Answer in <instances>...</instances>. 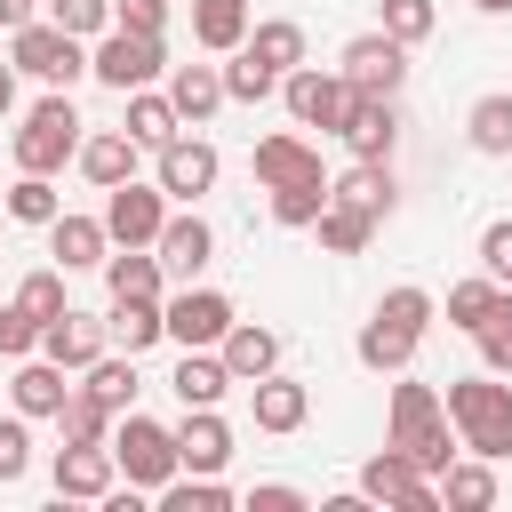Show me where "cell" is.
I'll list each match as a JSON object with an SVG mask.
<instances>
[{
	"label": "cell",
	"mask_w": 512,
	"mask_h": 512,
	"mask_svg": "<svg viewBox=\"0 0 512 512\" xmlns=\"http://www.w3.org/2000/svg\"><path fill=\"white\" fill-rule=\"evenodd\" d=\"M136 152H144V144H136L128 128H104V136H80L72 160H80L88 184H128V176H136Z\"/></svg>",
	"instance_id": "cell-25"
},
{
	"label": "cell",
	"mask_w": 512,
	"mask_h": 512,
	"mask_svg": "<svg viewBox=\"0 0 512 512\" xmlns=\"http://www.w3.org/2000/svg\"><path fill=\"white\" fill-rule=\"evenodd\" d=\"M160 504H168V512H224V504H232V488H224L216 472H192V480H168V488H160Z\"/></svg>",
	"instance_id": "cell-42"
},
{
	"label": "cell",
	"mask_w": 512,
	"mask_h": 512,
	"mask_svg": "<svg viewBox=\"0 0 512 512\" xmlns=\"http://www.w3.org/2000/svg\"><path fill=\"white\" fill-rule=\"evenodd\" d=\"M16 312H32V320L48 328V320L64 312V272H24V280H16Z\"/></svg>",
	"instance_id": "cell-44"
},
{
	"label": "cell",
	"mask_w": 512,
	"mask_h": 512,
	"mask_svg": "<svg viewBox=\"0 0 512 512\" xmlns=\"http://www.w3.org/2000/svg\"><path fill=\"white\" fill-rule=\"evenodd\" d=\"M248 512H304V488H288V480H264V488L248 496Z\"/></svg>",
	"instance_id": "cell-52"
},
{
	"label": "cell",
	"mask_w": 512,
	"mask_h": 512,
	"mask_svg": "<svg viewBox=\"0 0 512 512\" xmlns=\"http://www.w3.org/2000/svg\"><path fill=\"white\" fill-rule=\"evenodd\" d=\"M232 320H240V312H232V296H216V288H192V280H184V296H160V328H168L184 352L224 344Z\"/></svg>",
	"instance_id": "cell-10"
},
{
	"label": "cell",
	"mask_w": 512,
	"mask_h": 512,
	"mask_svg": "<svg viewBox=\"0 0 512 512\" xmlns=\"http://www.w3.org/2000/svg\"><path fill=\"white\" fill-rule=\"evenodd\" d=\"M440 408H448V424L464 432L472 456H488V464L512 456V384H504L496 368H488V376H448V400H440Z\"/></svg>",
	"instance_id": "cell-1"
},
{
	"label": "cell",
	"mask_w": 512,
	"mask_h": 512,
	"mask_svg": "<svg viewBox=\"0 0 512 512\" xmlns=\"http://www.w3.org/2000/svg\"><path fill=\"white\" fill-rule=\"evenodd\" d=\"M384 448H400L416 472H448V456H456V440H448V408H440V392L432 384H392V440Z\"/></svg>",
	"instance_id": "cell-2"
},
{
	"label": "cell",
	"mask_w": 512,
	"mask_h": 512,
	"mask_svg": "<svg viewBox=\"0 0 512 512\" xmlns=\"http://www.w3.org/2000/svg\"><path fill=\"white\" fill-rule=\"evenodd\" d=\"M360 496H368V504H400V512H432V504H440V480L416 472L400 448H384V456L360 464Z\"/></svg>",
	"instance_id": "cell-11"
},
{
	"label": "cell",
	"mask_w": 512,
	"mask_h": 512,
	"mask_svg": "<svg viewBox=\"0 0 512 512\" xmlns=\"http://www.w3.org/2000/svg\"><path fill=\"white\" fill-rule=\"evenodd\" d=\"M48 256H56L64 272H88V264H104V256H112V232H104V216H72V208H56V224H48Z\"/></svg>",
	"instance_id": "cell-19"
},
{
	"label": "cell",
	"mask_w": 512,
	"mask_h": 512,
	"mask_svg": "<svg viewBox=\"0 0 512 512\" xmlns=\"http://www.w3.org/2000/svg\"><path fill=\"white\" fill-rule=\"evenodd\" d=\"M152 256H160V264H168L176 280H200V272H208V256H216V232H208V224H200V216L184 208V216H168V224H160Z\"/></svg>",
	"instance_id": "cell-20"
},
{
	"label": "cell",
	"mask_w": 512,
	"mask_h": 512,
	"mask_svg": "<svg viewBox=\"0 0 512 512\" xmlns=\"http://www.w3.org/2000/svg\"><path fill=\"white\" fill-rule=\"evenodd\" d=\"M40 352H48L64 376H80L96 352H112V336H104V320H96V312H72V304H64V312L40 328Z\"/></svg>",
	"instance_id": "cell-13"
},
{
	"label": "cell",
	"mask_w": 512,
	"mask_h": 512,
	"mask_svg": "<svg viewBox=\"0 0 512 512\" xmlns=\"http://www.w3.org/2000/svg\"><path fill=\"white\" fill-rule=\"evenodd\" d=\"M192 40L216 48V56H232L248 40V0H192Z\"/></svg>",
	"instance_id": "cell-32"
},
{
	"label": "cell",
	"mask_w": 512,
	"mask_h": 512,
	"mask_svg": "<svg viewBox=\"0 0 512 512\" xmlns=\"http://www.w3.org/2000/svg\"><path fill=\"white\" fill-rule=\"evenodd\" d=\"M280 88V72L272 64H256L248 48H232V64H224V104H264Z\"/></svg>",
	"instance_id": "cell-39"
},
{
	"label": "cell",
	"mask_w": 512,
	"mask_h": 512,
	"mask_svg": "<svg viewBox=\"0 0 512 512\" xmlns=\"http://www.w3.org/2000/svg\"><path fill=\"white\" fill-rule=\"evenodd\" d=\"M16 112V64H0V120Z\"/></svg>",
	"instance_id": "cell-54"
},
{
	"label": "cell",
	"mask_w": 512,
	"mask_h": 512,
	"mask_svg": "<svg viewBox=\"0 0 512 512\" xmlns=\"http://www.w3.org/2000/svg\"><path fill=\"white\" fill-rule=\"evenodd\" d=\"M104 448H112L120 480H128V488H152V496L184 472V464H176V432H168V424H152V416H136V408L112 424V440H104Z\"/></svg>",
	"instance_id": "cell-3"
},
{
	"label": "cell",
	"mask_w": 512,
	"mask_h": 512,
	"mask_svg": "<svg viewBox=\"0 0 512 512\" xmlns=\"http://www.w3.org/2000/svg\"><path fill=\"white\" fill-rule=\"evenodd\" d=\"M336 72L352 80V96H400V80H408V48H400L392 32H360V40H344Z\"/></svg>",
	"instance_id": "cell-9"
},
{
	"label": "cell",
	"mask_w": 512,
	"mask_h": 512,
	"mask_svg": "<svg viewBox=\"0 0 512 512\" xmlns=\"http://www.w3.org/2000/svg\"><path fill=\"white\" fill-rule=\"evenodd\" d=\"M48 24H64V32L96 40V32H112V0H48Z\"/></svg>",
	"instance_id": "cell-46"
},
{
	"label": "cell",
	"mask_w": 512,
	"mask_h": 512,
	"mask_svg": "<svg viewBox=\"0 0 512 512\" xmlns=\"http://www.w3.org/2000/svg\"><path fill=\"white\" fill-rule=\"evenodd\" d=\"M56 424H64V440L72 448H96V440H112V408H96L80 384L64 392V408H56Z\"/></svg>",
	"instance_id": "cell-38"
},
{
	"label": "cell",
	"mask_w": 512,
	"mask_h": 512,
	"mask_svg": "<svg viewBox=\"0 0 512 512\" xmlns=\"http://www.w3.org/2000/svg\"><path fill=\"white\" fill-rule=\"evenodd\" d=\"M176 464H184V472H224V464H232V424H224L216 408H184V424H176Z\"/></svg>",
	"instance_id": "cell-17"
},
{
	"label": "cell",
	"mask_w": 512,
	"mask_h": 512,
	"mask_svg": "<svg viewBox=\"0 0 512 512\" xmlns=\"http://www.w3.org/2000/svg\"><path fill=\"white\" fill-rule=\"evenodd\" d=\"M40 16V0H0V32H24Z\"/></svg>",
	"instance_id": "cell-53"
},
{
	"label": "cell",
	"mask_w": 512,
	"mask_h": 512,
	"mask_svg": "<svg viewBox=\"0 0 512 512\" xmlns=\"http://www.w3.org/2000/svg\"><path fill=\"white\" fill-rule=\"evenodd\" d=\"M104 288L112 296H168V264L152 248H120V256H104Z\"/></svg>",
	"instance_id": "cell-31"
},
{
	"label": "cell",
	"mask_w": 512,
	"mask_h": 512,
	"mask_svg": "<svg viewBox=\"0 0 512 512\" xmlns=\"http://www.w3.org/2000/svg\"><path fill=\"white\" fill-rule=\"evenodd\" d=\"M312 232H320V248H328V256H360V248H368V232H376V224H368V216H360V208H344V200H328V208H320V216H312Z\"/></svg>",
	"instance_id": "cell-35"
},
{
	"label": "cell",
	"mask_w": 512,
	"mask_h": 512,
	"mask_svg": "<svg viewBox=\"0 0 512 512\" xmlns=\"http://www.w3.org/2000/svg\"><path fill=\"white\" fill-rule=\"evenodd\" d=\"M320 208H328V176H320V184H280V192H272V224H288V232H312Z\"/></svg>",
	"instance_id": "cell-41"
},
{
	"label": "cell",
	"mask_w": 512,
	"mask_h": 512,
	"mask_svg": "<svg viewBox=\"0 0 512 512\" xmlns=\"http://www.w3.org/2000/svg\"><path fill=\"white\" fill-rule=\"evenodd\" d=\"M328 200H344V208H360L368 224H384V216L400 208V192H392V160H352V168L328 184Z\"/></svg>",
	"instance_id": "cell-18"
},
{
	"label": "cell",
	"mask_w": 512,
	"mask_h": 512,
	"mask_svg": "<svg viewBox=\"0 0 512 512\" xmlns=\"http://www.w3.org/2000/svg\"><path fill=\"white\" fill-rule=\"evenodd\" d=\"M216 352H224L232 384H256V376H272V368H280V336H272V328H256V320H232Z\"/></svg>",
	"instance_id": "cell-23"
},
{
	"label": "cell",
	"mask_w": 512,
	"mask_h": 512,
	"mask_svg": "<svg viewBox=\"0 0 512 512\" xmlns=\"http://www.w3.org/2000/svg\"><path fill=\"white\" fill-rule=\"evenodd\" d=\"M64 392H72V384H64V368H56L48 352H24V360H16L8 400H16L24 416H56V408H64Z\"/></svg>",
	"instance_id": "cell-27"
},
{
	"label": "cell",
	"mask_w": 512,
	"mask_h": 512,
	"mask_svg": "<svg viewBox=\"0 0 512 512\" xmlns=\"http://www.w3.org/2000/svg\"><path fill=\"white\" fill-rule=\"evenodd\" d=\"M8 64L16 72H32V80H48V88H72L80 72H88V48H80V32H64V24H24V32H8Z\"/></svg>",
	"instance_id": "cell-6"
},
{
	"label": "cell",
	"mask_w": 512,
	"mask_h": 512,
	"mask_svg": "<svg viewBox=\"0 0 512 512\" xmlns=\"http://www.w3.org/2000/svg\"><path fill=\"white\" fill-rule=\"evenodd\" d=\"M480 272H488V280H504V288H512V216H496V224H488V232H480Z\"/></svg>",
	"instance_id": "cell-50"
},
{
	"label": "cell",
	"mask_w": 512,
	"mask_h": 512,
	"mask_svg": "<svg viewBox=\"0 0 512 512\" xmlns=\"http://www.w3.org/2000/svg\"><path fill=\"white\" fill-rule=\"evenodd\" d=\"M376 32H392L400 48L432 40V0H384V24H376Z\"/></svg>",
	"instance_id": "cell-45"
},
{
	"label": "cell",
	"mask_w": 512,
	"mask_h": 512,
	"mask_svg": "<svg viewBox=\"0 0 512 512\" xmlns=\"http://www.w3.org/2000/svg\"><path fill=\"white\" fill-rule=\"evenodd\" d=\"M440 496H448V504H472V512H480V504H496V472H488V456H472V464H456V456H448Z\"/></svg>",
	"instance_id": "cell-40"
},
{
	"label": "cell",
	"mask_w": 512,
	"mask_h": 512,
	"mask_svg": "<svg viewBox=\"0 0 512 512\" xmlns=\"http://www.w3.org/2000/svg\"><path fill=\"white\" fill-rule=\"evenodd\" d=\"M280 104H288L296 128L336 136L344 112H352V80H344V72H320V64H296V72H280Z\"/></svg>",
	"instance_id": "cell-7"
},
{
	"label": "cell",
	"mask_w": 512,
	"mask_h": 512,
	"mask_svg": "<svg viewBox=\"0 0 512 512\" xmlns=\"http://www.w3.org/2000/svg\"><path fill=\"white\" fill-rule=\"evenodd\" d=\"M472 344H480V368H496V376H512V296L472 328Z\"/></svg>",
	"instance_id": "cell-43"
},
{
	"label": "cell",
	"mask_w": 512,
	"mask_h": 512,
	"mask_svg": "<svg viewBox=\"0 0 512 512\" xmlns=\"http://www.w3.org/2000/svg\"><path fill=\"white\" fill-rule=\"evenodd\" d=\"M112 24H120V32H152V40H160L168 0H112Z\"/></svg>",
	"instance_id": "cell-51"
},
{
	"label": "cell",
	"mask_w": 512,
	"mask_h": 512,
	"mask_svg": "<svg viewBox=\"0 0 512 512\" xmlns=\"http://www.w3.org/2000/svg\"><path fill=\"white\" fill-rule=\"evenodd\" d=\"M168 384H176V400H184V408H216V400L232 392V368H224V352H216V344H200V352H184V360H176V376H168Z\"/></svg>",
	"instance_id": "cell-26"
},
{
	"label": "cell",
	"mask_w": 512,
	"mask_h": 512,
	"mask_svg": "<svg viewBox=\"0 0 512 512\" xmlns=\"http://www.w3.org/2000/svg\"><path fill=\"white\" fill-rule=\"evenodd\" d=\"M464 136H472V152L504 160V152H512V96H480V104L464 112Z\"/></svg>",
	"instance_id": "cell-34"
},
{
	"label": "cell",
	"mask_w": 512,
	"mask_h": 512,
	"mask_svg": "<svg viewBox=\"0 0 512 512\" xmlns=\"http://www.w3.org/2000/svg\"><path fill=\"white\" fill-rule=\"evenodd\" d=\"M336 136L352 144V160H392V144H400V104H392V96H352V112H344Z\"/></svg>",
	"instance_id": "cell-15"
},
{
	"label": "cell",
	"mask_w": 512,
	"mask_h": 512,
	"mask_svg": "<svg viewBox=\"0 0 512 512\" xmlns=\"http://www.w3.org/2000/svg\"><path fill=\"white\" fill-rule=\"evenodd\" d=\"M496 304H504V280H488V272H480V280H456V288H448V328H464V336H472Z\"/></svg>",
	"instance_id": "cell-37"
},
{
	"label": "cell",
	"mask_w": 512,
	"mask_h": 512,
	"mask_svg": "<svg viewBox=\"0 0 512 512\" xmlns=\"http://www.w3.org/2000/svg\"><path fill=\"white\" fill-rule=\"evenodd\" d=\"M56 208H64V192H56L48 176H32V168H24V176L8 184V216H16V224H40V232H48V224H56Z\"/></svg>",
	"instance_id": "cell-36"
},
{
	"label": "cell",
	"mask_w": 512,
	"mask_h": 512,
	"mask_svg": "<svg viewBox=\"0 0 512 512\" xmlns=\"http://www.w3.org/2000/svg\"><path fill=\"white\" fill-rule=\"evenodd\" d=\"M32 472V432H24V408L0 416V480H24Z\"/></svg>",
	"instance_id": "cell-48"
},
{
	"label": "cell",
	"mask_w": 512,
	"mask_h": 512,
	"mask_svg": "<svg viewBox=\"0 0 512 512\" xmlns=\"http://www.w3.org/2000/svg\"><path fill=\"white\" fill-rule=\"evenodd\" d=\"M248 400H256V432H296V424L312 416V392H304L296 376H280V368H272V376H256V384H248Z\"/></svg>",
	"instance_id": "cell-24"
},
{
	"label": "cell",
	"mask_w": 512,
	"mask_h": 512,
	"mask_svg": "<svg viewBox=\"0 0 512 512\" xmlns=\"http://www.w3.org/2000/svg\"><path fill=\"white\" fill-rule=\"evenodd\" d=\"M112 352H152L168 328H160V296H112V320H104Z\"/></svg>",
	"instance_id": "cell-28"
},
{
	"label": "cell",
	"mask_w": 512,
	"mask_h": 512,
	"mask_svg": "<svg viewBox=\"0 0 512 512\" xmlns=\"http://www.w3.org/2000/svg\"><path fill=\"white\" fill-rule=\"evenodd\" d=\"M48 480H56V496H80V504H96V496H112L120 488V464H112V448L96 440V448H56V464H48Z\"/></svg>",
	"instance_id": "cell-14"
},
{
	"label": "cell",
	"mask_w": 512,
	"mask_h": 512,
	"mask_svg": "<svg viewBox=\"0 0 512 512\" xmlns=\"http://www.w3.org/2000/svg\"><path fill=\"white\" fill-rule=\"evenodd\" d=\"M88 72L112 88V96H128V88H152V80H168V48L152 40V32H96V48H88Z\"/></svg>",
	"instance_id": "cell-5"
},
{
	"label": "cell",
	"mask_w": 512,
	"mask_h": 512,
	"mask_svg": "<svg viewBox=\"0 0 512 512\" xmlns=\"http://www.w3.org/2000/svg\"><path fill=\"white\" fill-rule=\"evenodd\" d=\"M256 64H272V72H296L304 64V24H288V16H272V24H248V40H240Z\"/></svg>",
	"instance_id": "cell-33"
},
{
	"label": "cell",
	"mask_w": 512,
	"mask_h": 512,
	"mask_svg": "<svg viewBox=\"0 0 512 512\" xmlns=\"http://www.w3.org/2000/svg\"><path fill=\"white\" fill-rule=\"evenodd\" d=\"M72 152H80V112H72V96L56 88V96H40V104L24 112V128H16V168L56 176Z\"/></svg>",
	"instance_id": "cell-4"
},
{
	"label": "cell",
	"mask_w": 512,
	"mask_h": 512,
	"mask_svg": "<svg viewBox=\"0 0 512 512\" xmlns=\"http://www.w3.org/2000/svg\"><path fill=\"white\" fill-rule=\"evenodd\" d=\"M152 184H160L168 200H184V208H192L200 192H216V144H208V136H168V144H160V176H152Z\"/></svg>",
	"instance_id": "cell-12"
},
{
	"label": "cell",
	"mask_w": 512,
	"mask_h": 512,
	"mask_svg": "<svg viewBox=\"0 0 512 512\" xmlns=\"http://www.w3.org/2000/svg\"><path fill=\"white\" fill-rule=\"evenodd\" d=\"M416 328H400V320H384V312H368L360 320V336H352V352H360V368H376V376H400L408 360H416Z\"/></svg>",
	"instance_id": "cell-21"
},
{
	"label": "cell",
	"mask_w": 512,
	"mask_h": 512,
	"mask_svg": "<svg viewBox=\"0 0 512 512\" xmlns=\"http://www.w3.org/2000/svg\"><path fill=\"white\" fill-rule=\"evenodd\" d=\"M256 184L280 192V184H320V152L304 136H264L256 144Z\"/></svg>",
	"instance_id": "cell-22"
},
{
	"label": "cell",
	"mask_w": 512,
	"mask_h": 512,
	"mask_svg": "<svg viewBox=\"0 0 512 512\" xmlns=\"http://www.w3.org/2000/svg\"><path fill=\"white\" fill-rule=\"evenodd\" d=\"M128 136H136L144 152H160L168 136H184V120H176L168 88H128Z\"/></svg>",
	"instance_id": "cell-30"
},
{
	"label": "cell",
	"mask_w": 512,
	"mask_h": 512,
	"mask_svg": "<svg viewBox=\"0 0 512 512\" xmlns=\"http://www.w3.org/2000/svg\"><path fill=\"white\" fill-rule=\"evenodd\" d=\"M168 104L184 128H208L224 112V64H168Z\"/></svg>",
	"instance_id": "cell-16"
},
{
	"label": "cell",
	"mask_w": 512,
	"mask_h": 512,
	"mask_svg": "<svg viewBox=\"0 0 512 512\" xmlns=\"http://www.w3.org/2000/svg\"><path fill=\"white\" fill-rule=\"evenodd\" d=\"M376 312H384V320H400V328H416V336H424V328H432V312H440V304H432V288H392V296H384V304H376Z\"/></svg>",
	"instance_id": "cell-47"
},
{
	"label": "cell",
	"mask_w": 512,
	"mask_h": 512,
	"mask_svg": "<svg viewBox=\"0 0 512 512\" xmlns=\"http://www.w3.org/2000/svg\"><path fill=\"white\" fill-rule=\"evenodd\" d=\"M472 8H488V16H504V8H512V0H472Z\"/></svg>",
	"instance_id": "cell-55"
},
{
	"label": "cell",
	"mask_w": 512,
	"mask_h": 512,
	"mask_svg": "<svg viewBox=\"0 0 512 512\" xmlns=\"http://www.w3.org/2000/svg\"><path fill=\"white\" fill-rule=\"evenodd\" d=\"M160 224H168V192L160 184H104V232H112V248H152L160 240Z\"/></svg>",
	"instance_id": "cell-8"
},
{
	"label": "cell",
	"mask_w": 512,
	"mask_h": 512,
	"mask_svg": "<svg viewBox=\"0 0 512 512\" xmlns=\"http://www.w3.org/2000/svg\"><path fill=\"white\" fill-rule=\"evenodd\" d=\"M24 352H40V320L16 312V304H0V360H24Z\"/></svg>",
	"instance_id": "cell-49"
},
{
	"label": "cell",
	"mask_w": 512,
	"mask_h": 512,
	"mask_svg": "<svg viewBox=\"0 0 512 512\" xmlns=\"http://www.w3.org/2000/svg\"><path fill=\"white\" fill-rule=\"evenodd\" d=\"M80 376H88L80 392H88L96 408H112V416H128V408H136V352H96Z\"/></svg>",
	"instance_id": "cell-29"
}]
</instances>
